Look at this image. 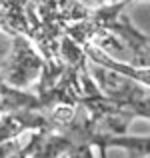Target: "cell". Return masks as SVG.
<instances>
[{
  "label": "cell",
  "mask_w": 150,
  "mask_h": 158,
  "mask_svg": "<svg viewBox=\"0 0 150 158\" xmlns=\"http://www.w3.org/2000/svg\"><path fill=\"white\" fill-rule=\"evenodd\" d=\"M44 60L32 42L24 36H12V46L4 64L0 66V78L10 88H24L34 80L36 74H42Z\"/></svg>",
  "instance_id": "6da1fadb"
},
{
  "label": "cell",
  "mask_w": 150,
  "mask_h": 158,
  "mask_svg": "<svg viewBox=\"0 0 150 158\" xmlns=\"http://www.w3.org/2000/svg\"><path fill=\"white\" fill-rule=\"evenodd\" d=\"M14 158H32V156L28 154V150L24 148V144H22V148H20V150H18V152L14 154Z\"/></svg>",
  "instance_id": "7a4b0ae2"
}]
</instances>
